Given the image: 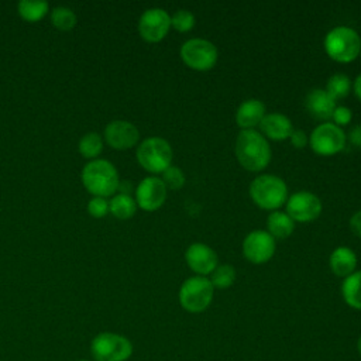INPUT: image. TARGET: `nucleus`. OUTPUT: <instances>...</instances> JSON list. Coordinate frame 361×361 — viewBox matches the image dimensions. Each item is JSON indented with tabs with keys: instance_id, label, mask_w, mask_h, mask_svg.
Masks as SVG:
<instances>
[{
	"instance_id": "nucleus-6",
	"label": "nucleus",
	"mask_w": 361,
	"mask_h": 361,
	"mask_svg": "<svg viewBox=\"0 0 361 361\" xmlns=\"http://www.w3.org/2000/svg\"><path fill=\"white\" fill-rule=\"evenodd\" d=\"M214 295V288L209 278L206 276H190L179 288V303L183 310L189 313H202L204 312Z\"/></svg>"
},
{
	"instance_id": "nucleus-4",
	"label": "nucleus",
	"mask_w": 361,
	"mask_h": 361,
	"mask_svg": "<svg viewBox=\"0 0 361 361\" xmlns=\"http://www.w3.org/2000/svg\"><path fill=\"white\" fill-rule=\"evenodd\" d=\"M324 51L336 62H353L361 54V38L351 27H334L324 37Z\"/></svg>"
},
{
	"instance_id": "nucleus-9",
	"label": "nucleus",
	"mask_w": 361,
	"mask_h": 361,
	"mask_svg": "<svg viewBox=\"0 0 361 361\" xmlns=\"http://www.w3.org/2000/svg\"><path fill=\"white\" fill-rule=\"evenodd\" d=\"M345 140L347 137L340 127L333 123H323L312 131L309 144L317 155L330 157L344 149Z\"/></svg>"
},
{
	"instance_id": "nucleus-13",
	"label": "nucleus",
	"mask_w": 361,
	"mask_h": 361,
	"mask_svg": "<svg viewBox=\"0 0 361 361\" xmlns=\"http://www.w3.org/2000/svg\"><path fill=\"white\" fill-rule=\"evenodd\" d=\"M166 190L161 178L147 176L135 189V203L145 212L158 210L166 200Z\"/></svg>"
},
{
	"instance_id": "nucleus-34",
	"label": "nucleus",
	"mask_w": 361,
	"mask_h": 361,
	"mask_svg": "<svg viewBox=\"0 0 361 361\" xmlns=\"http://www.w3.org/2000/svg\"><path fill=\"white\" fill-rule=\"evenodd\" d=\"M348 140L353 145H355L357 148H361V124L351 128L348 134Z\"/></svg>"
},
{
	"instance_id": "nucleus-31",
	"label": "nucleus",
	"mask_w": 361,
	"mask_h": 361,
	"mask_svg": "<svg viewBox=\"0 0 361 361\" xmlns=\"http://www.w3.org/2000/svg\"><path fill=\"white\" fill-rule=\"evenodd\" d=\"M331 118H333L334 124L341 128L343 126L350 124V121L353 118V114H351V110L348 107H345V106H336Z\"/></svg>"
},
{
	"instance_id": "nucleus-35",
	"label": "nucleus",
	"mask_w": 361,
	"mask_h": 361,
	"mask_svg": "<svg viewBox=\"0 0 361 361\" xmlns=\"http://www.w3.org/2000/svg\"><path fill=\"white\" fill-rule=\"evenodd\" d=\"M354 93L361 100V75H358L354 82Z\"/></svg>"
},
{
	"instance_id": "nucleus-25",
	"label": "nucleus",
	"mask_w": 361,
	"mask_h": 361,
	"mask_svg": "<svg viewBox=\"0 0 361 361\" xmlns=\"http://www.w3.org/2000/svg\"><path fill=\"white\" fill-rule=\"evenodd\" d=\"M351 89V82L350 78L344 73H334L333 76L329 78L327 85H326V92L333 100H340L344 99Z\"/></svg>"
},
{
	"instance_id": "nucleus-11",
	"label": "nucleus",
	"mask_w": 361,
	"mask_h": 361,
	"mask_svg": "<svg viewBox=\"0 0 361 361\" xmlns=\"http://www.w3.org/2000/svg\"><path fill=\"white\" fill-rule=\"evenodd\" d=\"M171 28V16L164 8L145 10L138 21V32L147 42L162 41Z\"/></svg>"
},
{
	"instance_id": "nucleus-1",
	"label": "nucleus",
	"mask_w": 361,
	"mask_h": 361,
	"mask_svg": "<svg viewBox=\"0 0 361 361\" xmlns=\"http://www.w3.org/2000/svg\"><path fill=\"white\" fill-rule=\"evenodd\" d=\"M235 155L240 165L250 172H259L271 161V147L255 130H241L235 140Z\"/></svg>"
},
{
	"instance_id": "nucleus-32",
	"label": "nucleus",
	"mask_w": 361,
	"mask_h": 361,
	"mask_svg": "<svg viewBox=\"0 0 361 361\" xmlns=\"http://www.w3.org/2000/svg\"><path fill=\"white\" fill-rule=\"evenodd\" d=\"M289 140H290V144L299 149L305 148L309 144V137L303 130H293Z\"/></svg>"
},
{
	"instance_id": "nucleus-29",
	"label": "nucleus",
	"mask_w": 361,
	"mask_h": 361,
	"mask_svg": "<svg viewBox=\"0 0 361 361\" xmlns=\"http://www.w3.org/2000/svg\"><path fill=\"white\" fill-rule=\"evenodd\" d=\"M171 27L178 32H188L195 27V16L189 10L180 8L171 17Z\"/></svg>"
},
{
	"instance_id": "nucleus-15",
	"label": "nucleus",
	"mask_w": 361,
	"mask_h": 361,
	"mask_svg": "<svg viewBox=\"0 0 361 361\" xmlns=\"http://www.w3.org/2000/svg\"><path fill=\"white\" fill-rule=\"evenodd\" d=\"M188 267L199 276L210 275L219 265L217 254L212 247L203 243H193L185 252Z\"/></svg>"
},
{
	"instance_id": "nucleus-16",
	"label": "nucleus",
	"mask_w": 361,
	"mask_h": 361,
	"mask_svg": "<svg viewBox=\"0 0 361 361\" xmlns=\"http://www.w3.org/2000/svg\"><path fill=\"white\" fill-rule=\"evenodd\" d=\"M305 106L309 114L317 120H329L336 109V100H333L329 93L323 89H313L306 94Z\"/></svg>"
},
{
	"instance_id": "nucleus-10",
	"label": "nucleus",
	"mask_w": 361,
	"mask_h": 361,
	"mask_svg": "<svg viewBox=\"0 0 361 361\" xmlns=\"http://www.w3.org/2000/svg\"><path fill=\"white\" fill-rule=\"evenodd\" d=\"M322 213L320 199L307 190L290 195L286 200V214L299 223H307L317 219Z\"/></svg>"
},
{
	"instance_id": "nucleus-3",
	"label": "nucleus",
	"mask_w": 361,
	"mask_h": 361,
	"mask_svg": "<svg viewBox=\"0 0 361 361\" xmlns=\"http://www.w3.org/2000/svg\"><path fill=\"white\" fill-rule=\"evenodd\" d=\"M250 197L264 210H276L288 200V186L276 175L264 173L257 176L250 185Z\"/></svg>"
},
{
	"instance_id": "nucleus-2",
	"label": "nucleus",
	"mask_w": 361,
	"mask_h": 361,
	"mask_svg": "<svg viewBox=\"0 0 361 361\" xmlns=\"http://www.w3.org/2000/svg\"><path fill=\"white\" fill-rule=\"evenodd\" d=\"M82 182L89 193L99 197L111 196L118 189V172L106 159H92L82 169Z\"/></svg>"
},
{
	"instance_id": "nucleus-7",
	"label": "nucleus",
	"mask_w": 361,
	"mask_h": 361,
	"mask_svg": "<svg viewBox=\"0 0 361 361\" xmlns=\"http://www.w3.org/2000/svg\"><path fill=\"white\" fill-rule=\"evenodd\" d=\"M171 144L161 137L145 138L137 148L138 164L151 173H162L172 162Z\"/></svg>"
},
{
	"instance_id": "nucleus-28",
	"label": "nucleus",
	"mask_w": 361,
	"mask_h": 361,
	"mask_svg": "<svg viewBox=\"0 0 361 361\" xmlns=\"http://www.w3.org/2000/svg\"><path fill=\"white\" fill-rule=\"evenodd\" d=\"M161 180L164 182V185H165L166 189L179 190V189L183 188V185H185V175H183V172H182V169H180L179 166L171 165L169 168H166V169L162 172Z\"/></svg>"
},
{
	"instance_id": "nucleus-20",
	"label": "nucleus",
	"mask_w": 361,
	"mask_h": 361,
	"mask_svg": "<svg viewBox=\"0 0 361 361\" xmlns=\"http://www.w3.org/2000/svg\"><path fill=\"white\" fill-rule=\"evenodd\" d=\"M267 226H268V233L275 240L288 238L295 230V221L285 212H279V210H275L268 216Z\"/></svg>"
},
{
	"instance_id": "nucleus-27",
	"label": "nucleus",
	"mask_w": 361,
	"mask_h": 361,
	"mask_svg": "<svg viewBox=\"0 0 361 361\" xmlns=\"http://www.w3.org/2000/svg\"><path fill=\"white\" fill-rule=\"evenodd\" d=\"M51 23L61 31H69L76 24V14L71 8L59 6L51 11Z\"/></svg>"
},
{
	"instance_id": "nucleus-37",
	"label": "nucleus",
	"mask_w": 361,
	"mask_h": 361,
	"mask_svg": "<svg viewBox=\"0 0 361 361\" xmlns=\"http://www.w3.org/2000/svg\"><path fill=\"white\" fill-rule=\"evenodd\" d=\"M78 361H90V360H78Z\"/></svg>"
},
{
	"instance_id": "nucleus-33",
	"label": "nucleus",
	"mask_w": 361,
	"mask_h": 361,
	"mask_svg": "<svg viewBox=\"0 0 361 361\" xmlns=\"http://www.w3.org/2000/svg\"><path fill=\"white\" fill-rule=\"evenodd\" d=\"M350 228L351 231L361 238V210L355 212L350 219Z\"/></svg>"
},
{
	"instance_id": "nucleus-36",
	"label": "nucleus",
	"mask_w": 361,
	"mask_h": 361,
	"mask_svg": "<svg viewBox=\"0 0 361 361\" xmlns=\"http://www.w3.org/2000/svg\"><path fill=\"white\" fill-rule=\"evenodd\" d=\"M357 351H358V354H360V357H361V334H360V337H358V340H357Z\"/></svg>"
},
{
	"instance_id": "nucleus-24",
	"label": "nucleus",
	"mask_w": 361,
	"mask_h": 361,
	"mask_svg": "<svg viewBox=\"0 0 361 361\" xmlns=\"http://www.w3.org/2000/svg\"><path fill=\"white\" fill-rule=\"evenodd\" d=\"M78 149H79V154L86 159L92 161V159L97 158L103 149V140H102L100 134L90 131V133H86L85 135H82V138L79 140V144H78Z\"/></svg>"
},
{
	"instance_id": "nucleus-21",
	"label": "nucleus",
	"mask_w": 361,
	"mask_h": 361,
	"mask_svg": "<svg viewBox=\"0 0 361 361\" xmlns=\"http://www.w3.org/2000/svg\"><path fill=\"white\" fill-rule=\"evenodd\" d=\"M341 296L350 307L361 310V271H355L344 278L341 283Z\"/></svg>"
},
{
	"instance_id": "nucleus-30",
	"label": "nucleus",
	"mask_w": 361,
	"mask_h": 361,
	"mask_svg": "<svg viewBox=\"0 0 361 361\" xmlns=\"http://www.w3.org/2000/svg\"><path fill=\"white\" fill-rule=\"evenodd\" d=\"M87 213L94 219H102L109 213V202L104 197L93 196L87 202Z\"/></svg>"
},
{
	"instance_id": "nucleus-12",
	"label": "nucleus",
	"mask_w": 361,
	"mask_h": 361,
	"mask_svg": "<svg viewBox=\"0 0 361 361\" xmlns=\"http://www.w3.org/2000/svg\"><path fill=\"white\" fill-rule=\"evenodd\" d=\"M243 254L252 264L268 262L275 254V238L265 230H254L243 241Z\"/></svg>"
},
{
	"instance_id": "nucleus-17",
	"label": "nucleus",
	"mask_w": 361,
	"mask_h": 361,
	"mask_svg": "<svg viewBox=\"0 0 361 361\" xmlns=\"http://www.w3.org/2000/svg\"><path fill=\"white\" fill-rule=\"evenodd\" d=\"M261 131L274 141H283L290 137L293 126L290 118L282 113H268L259 123Z\"/></svg>"
},
{
	"instance_id": "nucleus-18",
	"label": "nucleus",
	"mask_w": 361,
	"mask_h": 361,
	"mask_svg": "<svg viewBox=\"0 0 361 361\" xmlns=\"http://www.w3.org/2000/svg\"><path fill=\"white\" fill-rule=\"evenodd\" d=\"M265 116V106L258 99L244 100L235 111V123L241 130H254Z\"/></svg>"
},
{
	"instance_id": "nucleus-19",
	"label": "nucleus",
	"mask_w": 361,
	"mask_h": 361,
	"mask_svg": "<svg viewBox=\"0 0 361 361\" xmlns=\"http://www.w3.org/2000/svg\"><path fill=\"white\" fill-rule=\"evenodd\" d=\"M330 269L334 275L347 278L353 272H355L357 267V255L348 247H337L329 258Z\"/></svg>"
},
{
	"instance_id": "nucleus-8",
	"label": "nucleus",
	"mask_w": 361,
	"mask_h": 361,
	"mask_svg": "<svg viewBox=\"0 0 361 361\" xmlns=\"http://www.w3.org/2000/svg\"><path fill=\"white\" fill-rule=\"evenodd\" d=\"M180 58L188 68L204 72L216 65L219 52L213 42L203 38H192L182 44Z\"/></svg>"
},
{
	"instance_id": "nucleus-26",
	"label": "nucleus",
	"mask_w": 361,
	"mask_h": 361,
	"mask_svg": "<svg viewBox=\"0 0 361 361\" xmlns=\"http://www.w3.org/2000/svg\"><path fill=\"white\" fill-rule=\"evenodd\" d=\"M209 279L214 289H227L235 281V269L233 265L228 264L217 265L216 269L210 274Z\"/></svg>"
},
{
	"instance_id": "nucleus-22",
	"label": "nucleus",
	"mask_w": 361,
	"mask_h": 361,
	"mask_svg": "<svg viewBox=\"0 0 361 361\" xmlns=\"http://www.w3.org/2000/svg\"><path fill=\"white\" fill-rule=\"evenodd\" d=\"M137 203L135 199H133L130 195L118 193L113 196V199L109 202V212L120 220H127L135 214Z\"/></svg>"
},
{
	"instance_id": "nucleus-23",
	"label": "nucleus",
	"mask_w": 361,
	"mask_h": 361,
	"mask_svg": "<svg viewBox=\"0 0 361 361\" xmlns=\"http://www.w3.org/2000/svg\"><path fill=\"white\" fill-rule=\"evenodd\" d=\"M48 3L42 1V0H21L17 4V11L20 14V17L25 21L30 23H35L39 21L45 17V14L48 13Z\"/></svg>"
},
{
	"instance_id": "nucleus-5",
	"label": "nucleus",
	"mask_w": 361,
	"mask_h": 361,
	"mask_svg": "<svg viewBox=\"0 0 361 361\" xmlns=\"http://www.w3.org/2000/svg\"><path fill=\"white\" fill-rule=\"evenodd\" d=\"M133 351V343L126 336L113 331H102L90 343V354L94 361H127Z\"/></svg>"
},
{
	"instance_id": "nucleus-14",
	"label": "nucleus",
	"mask_w": 361,
	"mask_h": 361,
	"mask_svg": "<svg viewBox=\"0 0 361 361\" xmlns=\"http://www.w3.org/2000/svg\"><path fill=\"white\" fill-rule=\"evenodd\" d=\"M104 140L114 149H130L138 142L140 131L127 120H113L104 128Z\"/></svg>"
}]
</instances>
